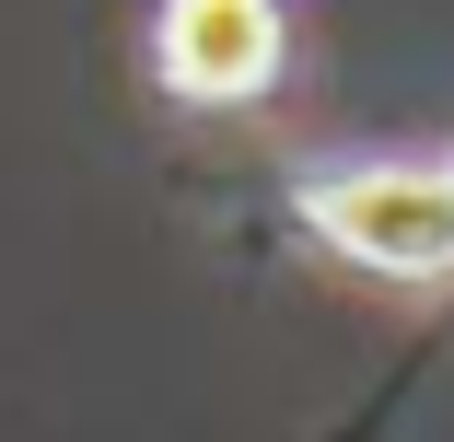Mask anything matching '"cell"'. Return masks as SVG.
<instances>
[{"mask_svg": "<svg viewBox=\"0 0 454 442\" xmlns=\"http://www.w3.org/2000/svg\"><path fill=\"white\" fill-rule=\"evenodd\" d=\"M315 233L338 256L385 280H442L454 268V174L431 163H361V174H326L315 187Z\"/></svg>", "mask_w": 454, "mask_h": 442, "instance_id": "6da1fadb", "label": "cell"}, {"mask_svg": "<svg viewBox=\"0 0 454 442\" xmlns=\"http://www.w3.org/2000/svg\"><path fill=\"white\" fill-rule=\"evenodd\" d=\"M163 81L199 105H233V94H268L280 81V0H163Z\"/></svg>", "mask_w": 454, "mask_h": 442, "instance_id": "7a4b0ae2", "label": "cell"}]
</instances>
